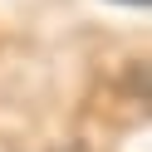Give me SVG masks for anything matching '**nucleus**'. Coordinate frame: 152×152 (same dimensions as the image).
Here are the masks:
<instances>
[{
    "label": "nucleus",
    "mask_w": 152,
    "mask_h": 152,
    "mask_svg": "<svg viewBox=\"0 0 152 152\" xmlns=\"http://www.w3.org/2000/svg\"><path fill=\"white\" fill-rule=\"evenodd\" d=\"M123 5H147V0H123Z\"/></svg>",
    "instance_id": "f257e3e1"
}]
</instances>
